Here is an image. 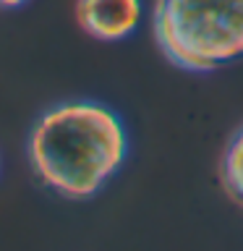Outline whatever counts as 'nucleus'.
<instances>
[{"label": "nucleus", "mask_w": 243, "mask_h": 251, "mask_svg": "<svg viewBox=\"0 0 243 251\" xmlns=\"http://www.w3.org/2000/svg\"><path fill=\"white\" fill-rule=\"evenodd\" d=\"M128 131L102 102L73 100L50 107L29 133L37 178L66 199H89L123 168Z\"/></svg>", "instance_id": "nucleus-1"}, {"label": "nucleus", "mask_w": 243, "mask_h": 251, "mask_svg": "<svg viewBox=\"0 0 243 251\" xmlns=\"http://www.w3.org/2000/svg\"><path fill=\"white\" fill-rule=\"evenodd\" d=\"M152 37L175 68L212 74L243 58V0H154Z\"/></svg>", "instance_id": "nucleus-2"}, {"label": "nucleus", "mask_w": 243, "mask_h": 251, "mask_svg": "<svg viewBox=\"0 0 243 251\" xmlns=\"http://www.w3.org/2000/svg\"><path fill=\"white\" fill-rule=\"evenodd\" d=\"M219 178H222V186L230 194V199L243 207V126L230 136L222 152Z\"/></svg>", "instance_id": "nucleus-4"}, {"label": "nucleus", "mask_w": 243, "mask_h": 251, "mask_svg": "<svg viewBox=\"0 0 243 251\" xmlns=\"http://www.w3.org/2000/svg\"><path fill=\"white\" fill-rule=\"evenodd\" d=\"M141 0H78L76 19L89 37L99 42H121L141 24Z\"/></svg>", "instance_id": "nucleus-3"}, {"label": "nucleus", "mask_w": 243, "mask_h": 251, "mask_svg": "<svg viewBox=\"0 0 243 251\" xmlns=\"http://www.w3.org/2000/svg\"><path fill=\"white\" fill-rule=\"evenodd\" d=\"M24 3H26V0H0V8H19Z\"/></svg>", "instance_id": "nucleus-5"}]
</instances>
